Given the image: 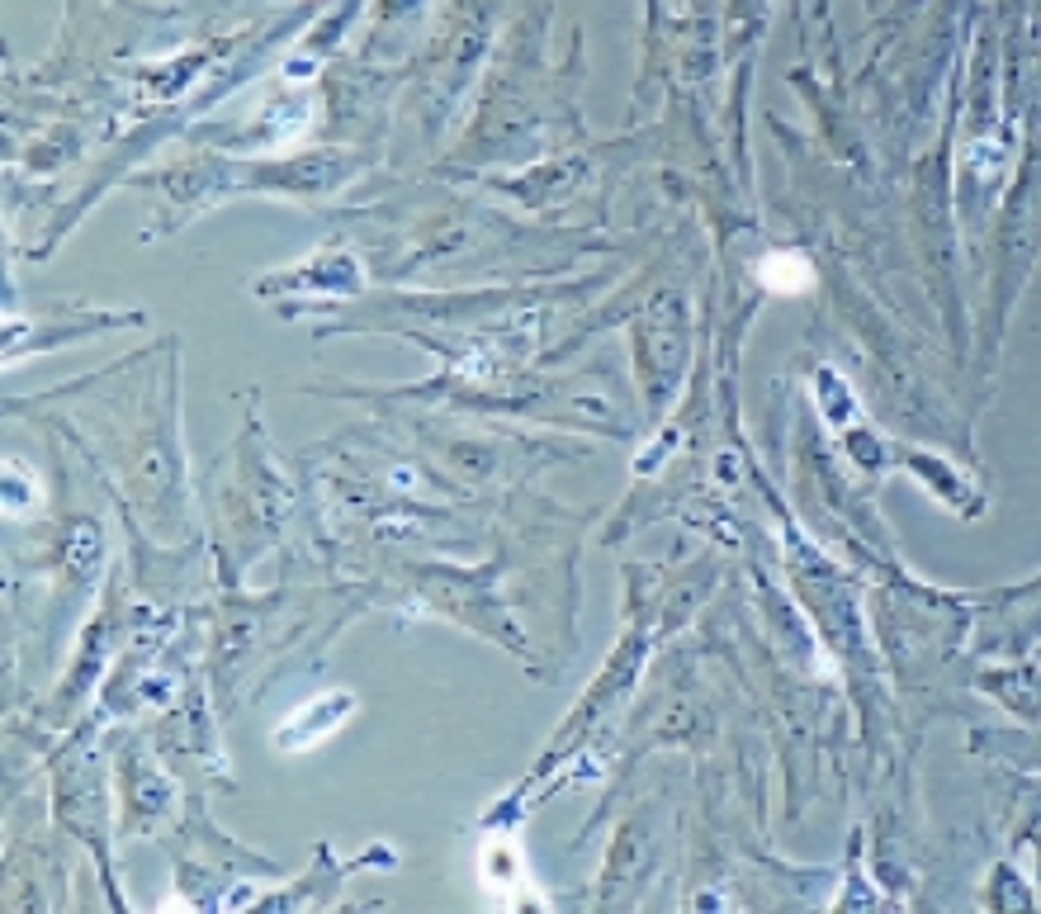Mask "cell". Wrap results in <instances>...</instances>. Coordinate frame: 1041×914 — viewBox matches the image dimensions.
<instances>
[{
	"instance_id": "1",
	"label": "cell",
	"mask_w": 1041,
	"mask_h": 914,
	"mask_svg": "<svg viewBox=\"0 0 1041 914\" xmlns=\"http://www.w3.org/2000/svg\"><path fill=\"white\" fill-rule=\"evenodd\" d=\"M762 280L772 284V290H805L810 284V266L801 257H767L762 261Z\"/></svg>"
}]
</instances>
